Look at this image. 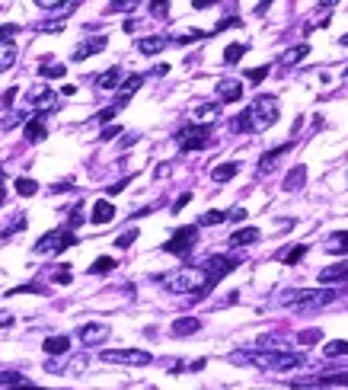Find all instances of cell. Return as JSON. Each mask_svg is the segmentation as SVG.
I'll return each instance as SVG.
<instances>
[{
  "label": "cell",
  "mask_w": 348,
  "mask_h": 390,
  "mask_svg": "<svg viewBox=\"0 0 348 390\" xmlns=\"http://www.w3.org/2000/svg\"><path fill=\"white\" fill-rule=\"evenodd\" d=\"M304 256H307V247H294V249H282V253H278V259H284V263H291V266L300 263Z\"/></svg>",
  "instance_id": "cell-35"
},
{
  "label": "cell",
  "mask_w": 348,
  "mask_h": 390,
  "mask_svg": "<svg viewBox=\"0 0 348 390\" xmlns=\"http://www.w3.org/2000/svg\"><path fill=\"white\" fill-rule=\"evenodd\" d=\"M17 33H19L17 23H3V26H0V45H7L10 35H17Z\"/></svg>",
  "instance_id": "cell-43"
},
{
  "label": "cell",
  "mask_w": 348,
  "mask_h": 390,
  "mask_svg": "<svg viewBox=\"0 0 348 390\" xmlns=\"http://www.w3.org/2000/svg\"><path fill=\"white\" fill-rule=\"evenodd\" d=\"M237 173H240V163H221L211 170V179H214V183H230Z\"/></svg>",
  "instance_id": "cell-27"
},
{
  "label": "cell",
  "mask_w": 348,
  "mask_h": 390,
  "mask_svg": "<svg viewBox=\"0 0 348 390\" xmlns=\"http://www.w3.org/2000/svg\"><path fill=\"white\" fill-rule=\"evenodd\" d=\"M307 384H320V387H345V384H348V371L313 374V378H307Z\"/></svg>",
  "instance_id": "cell-17"
},
{
  "label": "cell",
  "mask_w": 348,
  "mask_h": 390,
  "mask_svg": "<svg viewBox=\"0 0 348 390\" xmlns=\"http://www.w3.org/2000/svg\"><path fill=\"white\" fill-rule=\"evenodd\" d=\"M291 148H294V141H288V144H282V148H275V150H268V154H262V160H259V173H262V176L272 173L275 163H278V160H282Z\"/></svg>",
  "instance_id": "cell-18"
},
{
  "label": "cell",
  "mask_w": 348,
  "mask_h": 390,
  "mask_svg": "<svg viewBox=\"0 0 348 390\" xmlns=\"http://www.w3.org/2000/svg\"><path fill=\"white\" fill-rule=\"evenodd\" d=\"M189 199H192V192H183L179 199H176V205H173V211H183L185 205H189Z\"/></svg>",
  "instance_id": "cell-49"
},
{
  "label": "cell",
  "mask_w": 348,
  "mask_h": 390,
  "mask_svg": "<svg viewBox=\"0 0 348 390\" xmlns=\"http://www.w3.org/2000/svg\"><path fill=\"white\" fill-rule=\"evenodd\" d=\"M208 33H201V29H189V33H183V35H176V42L179 45H189V42H201Z\"/></svg>",
  "instance_id": "cell-40"
},
{
  "label": "cell",
  "mask_w": 348,
  "mask_h": 390,
  "mask_svg": "<svg viewBox=\"0 0 348 390\" xmlns=\"http://www.w3.org/2000/svg\"><path fill=\"white\" fill-rule=\"evenodd\" d=\"M345 74H348V67H345Z\"/></svg>",
  "instance_id": "cell-55"
},
{
  "label": "cell",
  "mask_w": 348,
  "mask_h": 390,
  "mask_svg": "<svg viewBox=\"0 0 348 390\" xmlns=\"http://www.w3.org/2000/svg\"><path fill=\"white\" fill-rule=\"evenodd\" d=\"M246 77H249V80H253V83H262V80H266V77H268V64H262V67H253V71H246Z\"/></svg>",
  "instance_id": "cell-45"
},
{
  "label": "cell",
  "mask_w": 348,
  "mask_h": 390,
  "mask_svg": "<svg viewBox=\"0 0 348 390\" xmlns=\"http://www.w3.org/2000/svg\"><path fill=\"white\" fill-rule=\"evenodd\" d=\"M23 134H26V141H29V144H39V141H45V138H48V128H45V118H42V116L29 118V122H26V128H23Z\"/></svg>",
  "instance_id": "cell-15"
},
{
  "label": "cell",
  "mask_w": 348,
  "mask_h": 390,
  "mask_svg": "<svg viewBox=\"0 0 348 390\" xmlns=\"http://www.w3.org/2000/svg\"><path fill=\"white\" fill-rule=\"evenodd\" d=\"M102 362H109V365H150L154 358L144 349H106Z\"/></svg>",
  "instance_id": "cell-9"
},
{
  "label": "cell",
  "mask_w": 348,
  "mask_h": 390,
  "mask_svg": "<svg viewBox=\"0 0 348 390\" xmlns=\"http://www.w3.org/2000/svg\"><path fill=\"white\" fill-rule=\"evenodd\" d=\"M51 282H55V285H71V282H74V272H71V266H55V272H51Z\"/></svg>",
  "instance_id": "cell-34"
},
{
  "label": "cell",
  "mask_w": 348,
  "mask_h": 390,
  "mask_svg": "<svg viewBox=\"0 0 348 390\" xmlns=\"http://www.w3.org/2000/svg\"><path fill=\"white\" fill-rule=\"evenodd\" d=\"M176 141L183 150H205L211 148V125H185L183 132L176 134Z\"/></svg>",
  "instance_id": "cell-6"
},
{
  "label": "cell",
  "mask_w": 348,
  "mask_h": 390,
  "mask_svg": "<svg viewBox=\"0 0 348 390\" xmlns=\"http://www.w3.org/2000/svg\"><path fill=\"white\" fill-rule=\"evenodd\" d=\"M93 224H109V221H116V205L106 199H100L96 205H93Z\"/></svg>",
  "instance_id": "cell-22"
},
{
  "label": "cell",
  "mask_w": 348,
  "mask_h": 390,
  "mask_svg": "<svg viewBox=\"0 0 348 390\" xmlns=\"http://www.w3.org/2000/svg\"><path fill=\"white\" fill-rule=\"evenodd\" d=\"M201 330V320H195V317H179L173 323V336H192V333Z\"/></svg>",
  "instance_id": "cell-25"
},
{
  "label": "cell",
  "mask_w": 348,
  "mask_h": 390,
  "mask_svg": "<svg viewBox=\"0 0 348 390\" xmlns=\"http://www.w3.org/2000/svg\"><path fill=\"white\" fill-rule=\"evenodd\" d=\"M278 301H282L284 308L297 310V314H307V310H320V308H326V304H332V301H336V291L332 288H297V291L282 294Z\"/></svg>",
  "instance_id": "cell-3"
},
{
  "label": "cell",
  "mask_w": 348,
  "mask_h": 390,
  "mask_svg": "<svg viewBox=\"0 0 348 390\" xmlns=\"http://www.w3.org/2000/svg\"><path fill=\"white\" fill-rule=\"evenodd\" d=\"M118 134H122V128H118V125H112V128H106V132L100 134V141H112V138H118Z\"/></svg>",
  "instance_id": "cell-48"
},
{
  "label": "cell",
  "mask_w": 348,
  "mask_h": 390,
  "mask_svg": "<svg viewBox=\"0 0 348 390\" xmlns=\"http://www.w3.org/2000/svg\"><path fill=\"white\" fill-rule=\"evenodd\" d=\"M307 183V166H291L284 176V192H300Z\"/></svg>",
  "instance_id": "cell-21"
},
{
  "label": "cell",
  "mask_w": 348,
  "mask_h": 390,
  "mask_svg": "<svg viewBox=\"0 0 348 390\" xmlns=\"http://www.w3.org/2000/svg\"><path fill=\"white\" fill-rule=\"evenodd\" d=\"M19 384H26L23 371H0V387H7V390H17Z\"/></svg>",
  "instance_id": "cell-29"
},
{
  "label": "cell",
  "mask_w": 348,
  "mask_h": 390,
  "mask_svg": "<svg viewBox=\"0 0 348 390\" xmlns=\"http://www.w3.org/2000/svg\"><path fill=\"white\" fill-rule=\"evenodd\" d=\"M134 240H138V231H134V227H131V231H125L122 237H118V240H116V247H118V249H128Z\"/></svg>",
  "instance_id": "cell-42"
},
{
  "label": "cell",
  "mask_w": 348,
  "mask_h": 390,
  "mask_svg": "<svg viewBox=\"0 0 348 390\" xmlns=\"http://www.w3.org/2000/svg\"><path fill=\"white\" fill-rule=\"evenodd\" d=\"M237 266H240V259H237V256H211L205 266H201V272H205V288L211 291L217 282H221V278H227V275H230Z\"/></svg>",
  "instance_id": "cell-5"
},
{
  "label": "cell",
  "mask_w": 348,
  "mask_h": 390,
  "mask_svg": "<svg viewBox=\"0 0 348 390\" xmlns=\"http://www.w3.org/2000/svg\"><path fill=\"white\" fill-rule=\"evenodd\" d=\"M323 355H326V358H339V355H348V339L326 342V346H323Z\"/></svg>",
  "instance_id": "cell-31"
},
{
  "label": "cell",
  "mask_w": 348,
  "mask_h": 390,
  "mask_svg": "<svg viewBox=\"0 0 348 390\" xmlns=\"http://www.w3.org/2000/svg\"><path fill=\"white\" fill-rule=\"evenodd\" d=\"M35 106V112H39L42 118H45V112H51V109H58V93L48 90V87H35V93L29 96Z\"/></svg>",
  "instance_id": "cell-10"
},
{
  "label": "cell",
  "mask_w": 348,
  "mask_h": 390,
  "mask_svg": "<svg viewBox=\"0 0 348 390\" xmlns=\"http://www.w3.org/2000/svg\"><path fill=\"white\" fill-rule=\"evenodd\" d=\"M195 243H199V227H179V231L170 237V240L163 243V249L170 253V256H192V249H195Z\"/></svg>",
  "instance_id": "cell-7"
},
{
  "label": "cell",
  "mask_w": 348,
  "mask_h": 390,
  "mask_svg": "<svg viewBox=\"0 0 348 390\" xmlns=\"http://www.w3.org/2000/svg\"><path fill=\"white\" fill-rule=\"evenodd\" d=\"M262 240V231H259V227H240V231L233 233L230 237V247H253V243H259Z\"/></svg>",
  "instance_id": "cell-20"
},
{
  "label": "cell",
  "mask_w": 348,
  "mask_h": 390,
  "mask_svg": "<svg viewBox=\"0 0 348 390\" xmlns=\"http://www.w3.org/2000/svg\"><path fill=\"white\" fill-rule=\"evenodd\" d=\"M3 199H7V192H3V179H0V208H3Z\"/></svg>",
  "instance_id": "cell-53"
},
{
  "label": "cell",
  "mask_w": 348,
  "mask_h": 390,
  "mask_svg": "<svg viewBox=\"0 0 348 390\" xmlns=\"http://www.w3.org/2000/svg\"><path fill=\"white\" fill-rule=\"evenodd\" d=\"M160 282H163V288L170 291V294H192V298H205L208 294L205 272H201V269H183V272L160 278Z\"/></svg>",
  "instance_id": "cell-4"
},
{
  "label": "cell",
  "mask_w": 348,
  "mask_h": 390,
  "mask_svg": "<svg viewBox=\"0 0 348 390\" xmlns=\"http://www.w3.org/2000/svg\"><path fill=\"white\" fill-rule=\"evenodd\" d=\"M77 243V233L67 231V227H58V231H48L45 237H42L39 243H35V253H64L67 247H74Z\"/></svg>",
  "instance_id": "cell-8"
},
{
  "label": "cell",
  "mask_w": 348,
  "mask_h": 390,
  "mask_svg": "<svg viewBox=\"0 0 348 390\" xmlns=\"http://www.w3.org/2000/svg\"><path fill=\"white\" fill-rule=\"evenodd\" d=\"M64 74H67L64 64H42L39 67V77H48V80L51 77H64Z\"/></svg>",
  "instance_id": "cell-38"
},
{
  "label": "cell",
  "mask_w": 348,
  "mask_h": 390,
  "mask_svg": "<svg viewBox=\"0 0 348 390\" xmlns=\"http://www.w3.org/2000/svg\"><path fill=\"white\" fill-rule=\"evenodd\" d=\"M323 249H326V253H332V256H345V253H348V231L329 233V237H326V243H323Z\"/></svg>",
  "instance_id": "cell-19"
},
{
  "label": "cell",
  "mask_w": 348,
  "mask_h": 390,
  "mask_svg": "<svg viewBox=\"0 0 348 390\" xmlns=\"http://www.w3.org/2000/svg\"><path fill=\"white\" fill-rule=\"evenodd\" d=\"M116 112H118V109H116V106H109V109H102V112H100V122H112V118H116Z\"/></svg>",
  "instance_id": "cell-51"
},
{
  "label": "cell",
  "mask_w": 348,
  "mask_h": 390,
  "mask_svg": "<svg viewBox=\"0 0 348 390\" xmlns=\"http://www.w3.org/2000/svg\"><path fill=\"white\" fill-rule=\"evenodd\" d=\"M26 227V215H17V221H10L7 227H3V237H13L17 231H23Z\"/></svg>",
  "instance_id": "cell-44"
},
{
  "label": "cell",
  "mask_w": 348,
  "mask_h": 390,
  "mask_svg": "<svg viewBox=\"0 0 348 390\" xmlns=\"http://www.w3.org/2000/svg\"><path fill=\"white\" fill-rule=\"evenodd\" d=\"M141 83H144V77H141V74L125 77V80H122V87H118V90H122V93H118V100L112 103V106H116V109H125V103H128V100H131V96H134V93L141 90Z\"/></svg>",
  "instance_id": "cell-13"
},
{
  "label": "cell",
  "mask_w": 348,
  "mask_h": 390,
  "mask_svg": "<svg viewBox=\"0 0 348 390\" xmlns=\"http://www.w3.org/2000/svg\"><path fill=\"white\" fill-rule=\"evenodd\" d=\"M77 336H80L83 346H100L109 339V323H86L77 330Z\"/></svg>",
  "instance_id": "cell-11"
},
{
  "label": "cell",
  "mask_w": 348,
  "mask_h": 390,
  "mask_svg": "<svg viewBox=\"0 0 348 390\" xmlns=\"http://www.w3.org/2000/svg\"><path fill=\"white\" fill-rule=\"evenodd\" d=\"M163 48H166L163 35H144V39H138V51L141 55H160Z\"/></svg>",
  "instance_id": "cell-23"
},
{
  "label": "cell",
  "mask_w": 348,
  "mask_h": 390,
  "mask_svg": "<svg viewBox=\"0 0 348 390\" xmlns=\"http://www.w3.org/2000/svg\"><path fill=\"white\" fill-rule=\"evenodd\" d=\"M195 116H199V125H211L217 116H221V103H211V106H201L199 112H195Z\"/></svg>",
  "instance_id": "cell-30"
},
{
  "label": "cell",
  "mask_w": 348,
  "mask_h": 390,
  "mask_svg": "<svg viewBox=\"0 0 348 390\" xmlns=\"http://www.w3.org/2000/svg\"><path fill=\"white\" fill-rule=\"evenodd\" d=\"M310 55V45H297V48H291V51H284V58H282V64H297L300 58H307Z\"/></svg>",
  "instance_id": "cell-32"
},
{
  "label": "cell",
  "mask_w": 348,
  "mask_h": 390,
  "mask_svg": "<svg viewBox=\"0 0 348 390\" xmlns=\"http://www.w3.org/2000/svg\"><path fill=\"white\" fill-rule=\"evenodd\" d=\"M83 221H86V218H83V208L77 205L74 211H71V218H67V224H64V227H67V231H74V227H80Z\"/></svg>",
  "instance_id": "cell-41"
},
{
  "label": "cell",
  "mask_w": 348,
  "mask_h": 390,
  "mask_svg": "<svg viewBox=\"0 0 348 390\" xmlns=\"http://www.w3.org/2000/svg\"><path fill=\"white\" fill-rule=\"evenodd\" d=\"M13 323V314L10 310H0V326H10Z\"/></svg>",
  "instance_id": "cell-52"
},
{
  "label": "cell",
  "mask_w": 348,
  "mask_h": 390,
  "mask_svg": "<svg viewBox=\"0 0 348 390\" xmlns=\"http://www.w3.org/2000/svg\"><path fill=\"white\" fill-rule=\"evenodd\" d=\"M13 61H17V45H13V42L0 45V74H3V71H10V67H13Z\"/></svg>",
  "instance_id": "cell-28"
},
{
  "label": "cell",
  "mask_w": 348,
  "mask_h": 390,
  "mask_svg": "<svg viewBox=\"0 0 348 390\" xmlns=\"http://www.w3.org/2000/svg\"><path fill=\"white\" fill-rule=\"evenodd\" d=\"M96 87H100V90H118V87H122V67H109L106 74L96 80Z\"/></svg>",
  "instance_id": "cell-26"
},
{
  "label": "cell",
  "mask_w": 348,
  "mask_h": 390,
  "mask_svg": "<svg viewBox=\"0 0 348 390\" xmlns=\"http://www.w3.org/2000/svg\"><path fill=\"white\" fill-rule=\"evenodd\" d=\"M275 122H278V100L275 96H256L240 118H233L230 128L233 132H262Z\"/></svg>",
  "instance_id": "cell-2"
},
{
  "label": "cell",
  "mask_w": 348,
  "mask_h": 390,
  "mask_svg": "<svg viewBox=\"0 0 348 390\" xmlns=\"http://www.w3.org/2000/svg\"><path fill=\"white\" fill-rule=\"evenodd\" d=\"M243 51H246V45L233 42V45H227V48H224V61H227V64H237V61L243 58Z\"/></svg>",
  "instance_id": "cell-37"
},
{
  "label": "cell",
  "mask_w": 348,
  "mask_h": 390,
  "mask_svg": "<svg viewBox=\"0 0 348 390\" xmlns=\"http://www.w3.org/2000/svg\"><path fill=\"white\" fill-rule=\"evenodd\" d=\"M42 349H45V355H67L71 352V339L67 336H48Z\"/></svg>",
  "instance_id": "cell-24"
},
{
  "label": "cell",
  "mask_w": 348,
  "mask_h": 390,
  "mask_svg": "<svg viewBox=\"0 0 348 390\" xmlns=\"http://www.w3.org/2000/svg\"><path fill=\"white\" fill-rule=\"evenodd\" d=\"M106 48V35H93V39L80 42L74 48V61H83V58H90V55H100V51Z\"/></svg>",
  "instance_id": "cell-14"
},
{
  "label": "cell",
  "mask_w": 348,
  "mask_h": 390,
  "mask_svg": "<svg viewBox=\"0 0 348 390\" xmlns=\"http://www.w3.org/2000/svg\"><path fill=\"white\" fill-rule=\"evenodd\" d=\"M112 269H116V259H112V256H100L90 266V272L93 275H106V272H112Z\"/></svg>",
  "instance_id": "cell-33"
},
{
  "label": "cell",
  "mask_w": 348,
  "mask_h": 390,
  "mask_svg": "<svg viewBox=\"0 0 348 390\" xmlns=\"http://www.w3.org/2000/svg\"><path fill=\"white\" fill-rule=\"evenodd\" d=\"M150 13H154V17H170V3H150Z\"/></svg>",
  "instance_id": "cell-47"
},
{
  "label": "cell",
  "mask_w": 348,
  "mask_h": 390,
  "mask_svg": "<svg viewBox=\"0 0 348 390\" xmlns=\"http://www.w3.org/2000/svg\"><path fill=\"white\" fill-rule=\"evenodd\" d=\"M224 221V211H205V215L199 218V227H214Z\"/></svg>",
  "instance_id": "cell-39"
},
{
  "label": "cell",
  "mask_w": 348,
  "mask_h": 390,
  "mask_svg": "<svg viewBox=\"0 0 348 390\" xmlns=\"http://www.w3.org/2000/svg\"><path fill=\"white\" fill-rule=\"evenodd\" d=\"M13 186H17V192H19V195H26V199L39 192V183H35V179H26V176H19V179H17Z\"/></svg>",
  "instance_id": "cell-36"
},
{
  "label": "cell",
  "mask_w": 348,
  "mask_h": 390,
  "mask_svg": "<svg viewBox=\"0 0 348 390\" xmlns=\"http://www.w3.org/2000/svg\"><path fill=\"white\" fill-rule=\"evenodd\" d=\"M342 45H348V35H345V39H342Z\"/></svg>",
  "instance_id": "cell-54"
},
{
  "label": "cell",
  "mask_w": 348,
  "mask_h": 390,
  "mask_svg": "<svg viewBox=\"0 0 348 390\" xmlns=\"http://www.w3.org/2000/svg\"><path fill=\"white\" fill-rule=\"evenodd\" d=\"M237 100H243V80H233V77L217 80V103H237Z\"/></svg>",
  "instance_id": "cell-12"
},
{
  "label": "cell",
  "mask_w": 348,
  "mask_h": 390,
  "mask_svg": "<svg viewBox=\"0 0 348 390\" xmlns=\"http://www.w3.org/2000/svg\"><path fill=\"white\" fill-rule=\"evenodd\" d=\"M345 278H348V259H342L336 266L320 269V282L323 285H336V282H345Z\"/></svg>",
  "instance_id": "cell-16"
},
{
  "label": "cell",
  "mask_w": 348,
  "mask_h": 390,
  "mask_svg": "<svg viewBox=\"0 0 348 390\" xmlns=\"http://www.w3.org/2000/svg\"><path fill=\"white\" fill-rule=\"evenodd\" d=\"M233 365H253L259 371H294L304 368L307 358L297 352H284V349H256V352H233L230 355Z\"/></svg>",
  "instance_id": "cell-1"
},
{
  "label": "cell",
  "mask_w": 348,
  "mask_h": 390,
  "mask_svg": "<svg viewBox=\"0 0 348 390\" xmlns=\"http://www.w3.org/2000/svg\"><path fill=\"white\" fill-rule=\"evenodd\" d=\"M246 218V208H230V211H224V221H243Z\"/></svg>",
  "instance_id": "cell-46"
},
{
  "label": "cell",
  "mask_w": 348,
  "mask_h": 390,
  "mask_svg": "<svg viewBox=\"0 0 348 390\" xmlns=\"http://www.w3.org/2000/svg\"><path fill=\"white\" fill-rule=\"evenodd\" d=\"M291 390H329V387H320V384H307V381H297Z\"/></svg>",
  "instance_id": "cell-50"
}]
</instances>
